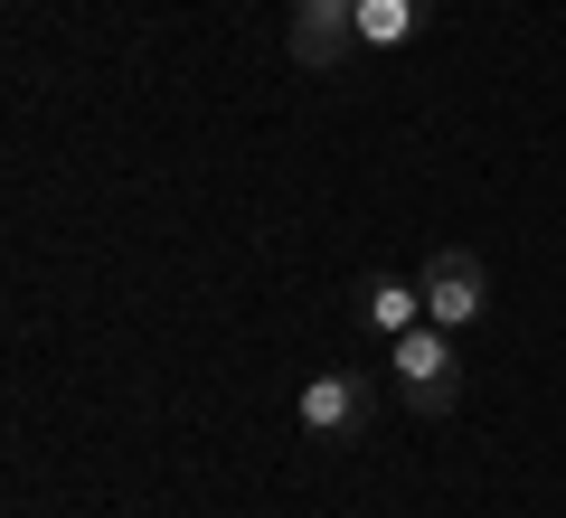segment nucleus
I'll return each instance as SVG.
<instances>
[{"mask_svg":"<svg viewBox=\"0 0 566 518\" xmlns=\"http://www.w3.org/2000/svg\"><path fill=\"white\" fill-rule=\"evenodd\" d=\"M416 293H424V320H444V330H472L491 311V264L472 245H434L416 264Z\"/></svg>","mask_w":566,"mask_h":518,"instance_id":"f03ea898","label":"nucleus"},{"mask_svg":"<svg viewBox=\"0 0 566 518\" xmlns=\"http://www.w3.org/2000/svg\"><path fill=\"white\" fill-rule=\"evenodd\" d=\"M387 378H397L406 415H453L463 397V349H453L444 320H416L406 339H387Z\"/></svg>","mask_w":566,"mask_h":518,"instance_id":"f257e3e1","label":"nucleus"},{"mask_svg":"<svg viewBox=\"0 0 566 518\" xmlns=\"http://www.w3.org/2000/svg\"><path fill=\"white\" fill-rule=\"evenodd\" d=\"M359 320H368L378 339H406V330L424 320V293H416L406 274H368V283H359Z\"/></svg>","mask_w":566,"mask_h":518,"instance_id":"39448f33","label":"nucleus"},{"mask_svg":"<svg viewBox=\"0 0 566 518\" xmlns=\"http://www.w3.org/2000/svg\"><path fill=\"white\" fill-rule=\"evenodd\" d=\"M368 415H378V387H368L359 368H322V378H303V397H293V424H303L312 443L368 434Z\"/></svg>","mask_w":566,"mask_h":518,"instance_id":"7ed1b4c3","label":"nucleus"},{"mask_svg":"<svg viewBox=\"0 0 566 518\" xmlns=\"http://www.w3.org/2000/svg\"><path fill=\"white\" fill-rule=\"evenodd\" d=\"M434 20V0H359V47H406Z\"/></svg>","mask_w":566,"mask_h":518,"instance_id":"423d86ee","label":"nucleus"},{"mask_svg":"<svg viewBox=\"0 0 566 518\" xmlns=\"http://www.w3.org/2000/svg\"><path fill=\"white\" fill-rule=\"evenodd\" d=\"M283 47H293V66H340L359 57V0H293V20H283Z\"/></svg>","mask_w":566,"mask_h":518,"instance_id":"20e7f679","label":"nucleus"}]
</instances>
